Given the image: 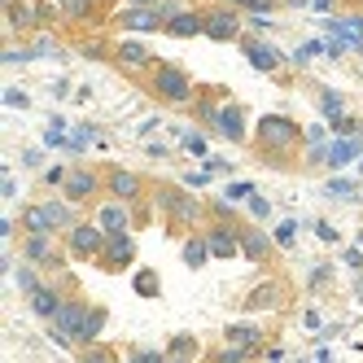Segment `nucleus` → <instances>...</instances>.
I'll return each instance as SVG.
<instances>
[{"label": "nucleus", "mask_w": 363, "mask_h": 363, "mask_svg": "<svg viewBox=\"0 0 363 363\" xmlns=\"http://www.w3.org/2000/svg\"><path fill=\"white\" fill-rule=\"evenodd\" d=\"M306 140V132L289 114H263L254 123V149L267 167H289V153Z\"/></svg>", "instance_id": "nucleus-1"}, {"label": "nucleus", "mask_w": 363, "mask_h": 363, "mask_svg": "<svg viewBox=\"0 0 363 363\" xmlns=\"http://www.w3.org/2000/svg\"><path fill=\"white\" fill-rule=\"evenodd\" d=\"M149 88L158 101H167V106H193V96H197L189 70L179 62H153L149 66Z\"/></svg>", "instance_id": "nucleus-2"}, {"label": "nucleus", "mask_w": 363, "mask_h": 363, "mask_svg": "<svg viewBox=\"0 0 363 363\" xmlns=\"http://www.w3.org/2000/svg\"><path fill=\"white\" fill-rule=\"evenodd\" d=\"M153 206L171 219V232L175 228H189V223H197L201 215H206V206L197 201V197H189L184 189H171V184H162V189H153Z\"/></svg>", "instance_id": "nucleus-3"}, {"label": "nucleus", "mask_w": 363, "mask_h": 363, "mask_svg": "<svg viewBox=\"0 0 363 363\" xmlns=\"http://www.w3.org/2000/svg\"><path fill=\"white\" fill-rule=\"evenodd\" d=\"M88 306H92V302H84V298H66V302L57 306V315L48 320V328H53V337H57L62 346H79L84 320H88Z\"/></svg>", "instance_id": "nucleus-4"}, {"label": "nucleus", "mask_w": 363, "mask_h": 363, "mask_svg": "<svg viewBox=\"0 0 363 363\" xmlns=\"http://www.w3.org/2000/svg\"><path fill=\"white\" fill-rule=\"evenodd\" d=\"M206 13V40H215V44H237L245 35L241 27V9H232V5H211V9H201Z\"/></svg>", "instance_id": "nucleus-5"}, {"label": "nucleus", "mask_w": 363, "mask_h": 363, "mask_svg": "<svg viewBox=\"0 0 363 363\" xmlns=\"http://www.w3.org/2000/svg\"><path fill=\"white\" fill-rule=\"evenodd\" d=\"M106 241H110V232L101 228V223H74V228L66 232L70 254H74V258H88V263H96V258H101Z\"/></svg>", "instance_id": "nucleus-6"}, {"label": "nucleus", "mask_w": 363, "mask_h": 363, "mask_svg": "<svg viewBox=\"0 0 363 363\" xmlns=\"http://www.w3.org/2000/svg\"><path fill=\"white\" fill-rule=\"evenodd\" d=\"M136 263V241H132V232H114V237L106 241V250H101V258H96V267L101 272H127Z\"/></svg>", "instance_id": "nucleus-7"}, {"label": "nucleus", "mask_w": 363, "mask_h": 363, "mask_svg": "<svg viewBox=\"0 0 363 363\" xmlns=\"http://www.w3.org/2000/svg\"><path fill=\"white\" fill-rule=\"evenodd\" d=\"M114 27L118 31H140V35H153L167 27V18L158 13V5H127L123 13H114Z\"/></svg>", "instance_id": "nucleus-8"}, {"label": "nucleus", "mask_w": 363, "mask_h": 363, "mask_svg": "<svg viewBox=\"0 0 363 363\" xmlns=\"http://www.w3.org/2000/svg\"><path fill=\"white\" fill-rule=\"evenodd\" d=\"M101 184H106V175H101V171H88V167H74V171H66V184H62V197H66V201H74V206H84V201H92V197L101 193Z\"/></svg>", "instance_id": "nucleus-9"}, {"label": "nucleus", "mask_w": 363, "mask_h": 363, "mask_svg": "<svg viewBox=\"0 0 363 363\" xmlns=\"http://www.w3.org/2000/svg\"><path fill=\"white\" fill-rule=\"evenodd\" d=\"M153 62H158V57L149 53L145 40H118V44H114V66H118L123 74H140V70H149Z\"/></svg>", "instance_id": "nucleus-10"}, {"label": "nucleus", "mask_w": 363, "mask_h": 363, "mask_svg": "<svg viewBox=\"0 0 363 363\" xmlns=\"http://www.w3.org/2000/svg\"><path fill=\"white\" fill-rule=\"evenodd\" d=\"M206 245H211V258H237L241 254V228L232 219H219L206 232Z\"/></svg>", "instance_id": "nucleus-11"}, {"label": "nucleus", "mask_w": 363, "mask_h": 363, "mask_svg": "<svg viewBox=\"0 0 363 363\" xmlns=\"http://www.w3.org/2000/svg\"><path fill=\"white\" fill-rule=\"evenodd\" d=\"M22 258L35 267H62V250L48 241V232H27L22 237Z\"/></svg>", "instance_id": "nucleus-12"}, {"label": "nucleus", "mask_w": 363, "mask_h": 363, "mask_svg": "<svg viewBox=\"0 0 363 363\" xmlns=\"http://www.w3.org/2000/svg\"><path fill=\"white\" fill-rule=\"evenodd\" d=\"M106 193L118 197V201H132V206H136V201L145 197V175L114 167V171H106Z\"/></svg>", "instance_id": "nucleus-13"}, {"label": "nucleus", "mask_w": 363, "mask_h": 363, "mask_svg": "<svg viewBox=\"0 0 363 363\" xmlns=\"http://www.w3.org/2000/svg\"><path fill=\"white\" fill-rule=\"evenodd\" d=\"M96 223L106 228L110 237H114V232H132V228H136V211H132V201H118V197H110V201L96 211Z\"/></svg>", "instance_id": "nucleus-14"}, {"label": "nucleus", "mask_w": 363, "mask_h": 363, "mask_svg": "<svg viewBox=\"0 0 363 363\" xmlns=\"http://www.w3.org/2000/svg\"><path fill=\"white\" fill-rule=\"evenodd\" d=\"M215 132H219L223 140H232V145H245V106H241V101H232V96L223 101Z\"/></svg>", "instance_id": "nucleus-15"}, {"label": "nucleus", "mask_w": 363, "mask_h": 363, "mask_svg": "<svg viewBox=\"0 0 363 363\" xmlns=\"http://www.w3.org/2000/svg\"><path fill=\"white\" fill-rule=\"evenodd\" d=\"M162 35H171V40H193V35H206V13H201V9H179L175 18H167Z\"/></svg>", "instance_id": "nucleus-16"}, {"label": "nucleus", "mask_w": 363, "mask_h": 363, "mask_svg": "<svg viewBox=\"0 0 363 363\" xmlns=\"http://www.w3.org/2000/svg\"><path fill=\"white\" fill-rule=\"evenodd\" d=\"M241 53L250 57L254 70H263V74H276L280 70V53L267 44V40H254V35H241Z\"/></svg>", "instance_id": "nucleus-17"}, {"label": "nucleus", "mask_w": 363, "mask_h": 363, "mask_svg": "<svg viewBox=\"0 0 363 363\" xmlns=\"http://www.w3.org/2000/svg\"><path fill=\"white\" fill-rule=\"evenodd\" d=\"M44 18H48V13L35 5V0H18V5H9V31H13V35H27V31L40 27Z\"/></svg>", "instance_id": "nucleus-18"}, {"label": "nucleus", "mask_w": 363, "mask_h": 363, "mask_svg": "<svg viewBox=\"0 0 363 363\" xmlns=\"http://www.w3.org/2000/svg\"><path fill=\"white\" fill-rule=\"evenodd\" d=\"M27 302H31V315H40V320L48 324V320L57 315V306L66 302V294H62V289H53V284H40L35 294H27Z\"/></svg>", "instance_id": "nucleus-19"}, {"label": "nucleus", "mask_w": 363, "mask_h": 363, "mask_svg": "<svg viewBox=\"0 0 363 363\" xmlns=\"http://www.w3.org/2000/svg\"><path fill=\"white\" fill-rule=\"evenodd\" d=\"M280 302H284V284H280V280H263L258 289L245 294V311H272V306H280Z\"/></svg>", "instance_id": "nucleus-20"}, {"label": "nucleus", "mask_w": 363, "mask_h": 363, "mask_svg": "<svg viewBox=\"0 0 363 363\" xmlns=\"http://www.w3.org/2000/svg\"><path fill=\"white\" fill-rule=\"evenodd\" d=\"M241 254L250 263H267L272 258V237H263L258 228H241Z\"/></svg>", "instance_id": "nucleus-21"}, {"label": "nucleus", "mask_w": 363, "mask_h": 363, "mask_svg": "<svg viewBox=\"0 0 363 363\" xmlns=\"http://www.w3.org/2000/svg\"><path fill=\"white\" fill-rule=\"evenodd\" d=\"M219 92H197L193 96V114H197V123L201 127H211V132H215V127H219Z\"/></svg>", "instance_id": "nucleus-22"}, {"label": "nucleus", "mask_w": 363, "mask_h": 363, "mask_svg": "<svg viewBox=\"0 0 363 363\" xmlns=\"http://www.w3.org/2000/svg\"><path fill=\"white\" fill-rule=\"evenodd\" d=\"M70 206L74 201H44V211H48V219H53V232H70L74 223H79V219H74V211H70Z\"/></svg>", "instance_id": "nucleus-23"}, {"label": "nucleus", "mask_w": 363, "mask_h": 363, "mask_svg": "<svg viewBox=\"0 0 363 363\" xmlns=\"http://www.w3.org/2000/svg\"><path fill=\"white\" fill-rule=\"evenodd\" d=\"M228 342L258 350V346H263V328H258V324H228Z\"/></svg>", "instance_id": "nucleus-24"}, {"label": "nucleus", "mask_w": 363, "mask_h": 363, "mask_svg": "<svg viewBox=\"0 0 363 363\" xmlns=\"http://www.w3.org/2000/svg\"><path fill=\"white\" fill-rule=\"evenodd\" d=\"M106 320H110V311H106V306H88V320H84V337H79V346H92L96 337H101V328H106Z\"/></svg>", "instance_id": "nucleus-25"}, {"label": "nucleus", "mask_w": 363, "mask_h": 363, "mask_svg": "<svg viewBox=\"0 0 363 363\" xmlns=\"http://www.w3.org/2000/svg\"><path fill=\"white\" fill-rule=\"evenodd\" d=\"M201 354V342L193 333H179V337H171V346H167V359H197Z\"/></svg>", "instance_id": "nucleus-26"}, {"label": "nucleus", "mask_w": 363, "mask_h": 363, "mask_svg": "<svg viewBox=\"0 0 363 363\" xmlns=\"http://www.w3.org/2000/svg\"><path fill=\"white\" fill-rule=\"evenodd\" d=\"M22 232H53V219H48V211H44V201L40 206H27V211H22Z\"/></svg>", "instance_id": "nucleus-27"}, {"label": "nucleus", "mask_w": 363, "mask_h": 363, "mask_svg": "<svg viewBox=\"0 0 363 363\" xmlns=\"http://www.w3.org/2000/svg\"><path fill=\"white\" fill-rule=\"evenodd\" d=\"M206 258H211V245H206V237H189V241H184V263L197 272V267H206Z\"/></svg>", "instance_id": "nucleus-28"}, {"label": "nucleus", "mask_w": 363, "mask_h": 363, "mask_svg": "<svg viewBox=\"0 0 363 363\" xmlns=\"http://www.w3.org/2000/svg\"><path fill=\"white\" fill-rule=\"evenodd\" d=\"M132 289H136L140 298H158V294H162L158 272H153V267H140V272H136V280H132Z\"/></svg>", "instance_id": "nucleus-29"}, {"label": "nucleus", "mask_w": 363, "mask_h": 363, "mask_svg": "<svg viewBox=\"0 0 363 363\" xmlns=\"http://www.w3.org/2000/svg\"><path fill=\"white\" fill-rule=\"evenodd\" d=\"M62 18H70V22H84V18H92L96 13V0H62Z\"/></svg>", "instance_id": "nucleus-30"}, {"label": "nucleus", "mask_w": 363, "mask_h": 363, "mask_svg": "<svg viewBox=\"0 0 363 363\" xmlns=\"http://www.w3.org/2000/svg\"><path fill=\"white\" fill-rule=\"evenodd\" d=\"M79 53L92 57V62H114V48H110V44H101V40H84V44H79Z\"/></svg>", "instance_id": "nucleus-31"}, {"label": "nucleus", "mask_w": 363, "mask_h": 363, "mask_svg": "<svg viewBox=\"0 0 363 363\" xmlns=\"http://www.w3.org/2000/svg\"><path fill=\"white\" fill-rule=\"evenodd\" d=\"M40 284H44V280H40V267H35V263L18 267V289H22V294H35Z\"/></svg>", "instance_id": "nucleus-32"}, {"label": "nucleus", "mask_w": 363, "mask_h": 363, "mask_svg": "<svg viewBox=\"0 0 363 363\" xmlns=\"http://www.w3.org/2000/svg\"><path fill=\"white\" fill-rule=\"evenodd\" d=\"M215 359H219V363H245V359H254V350H250V346H237V342H228V350H215Z\"/></svg>", "instance_id": "nucleus-33"}, {"label": "nucleus", "mask_w": 363, "mask_h": 363, "mask_svg": "<svg viewBox=\"0 0 363 363\" xmlns=\"http://www.w3.org/2000/svg\"><path fill=\"white\" fill-rule=\"evenodd\" d=\"M223 5L245 9V13H267V9H276V0H223Z\"/></svg>", "instance_id": "nucleus-34"}, {"label": "nucleus", "mask_w": 363, "mask_h": 363, "mask_svg": "<svg viewBox=\"0 0 363 363\" xmlns=\"http://www.w3.org/2000/svg\"><path fill=\"white\" fill-rule=\"evenodd\" d=\"M320 106H324V114L333 118V127L346 118V114H342V96H337V92H324V96H320Z\"/></svg>", "instance_id": "nucleus-35"}, {"label": "nucleus", "mask_w": 363, "mask_h": 363, "mask_svg": "<svg viewBox=\"0 0 363 363\" xmlns=\"http://www.w3.org/2000/svg\"><path fill=\"white\" fill-rule=\"evenodd\" d=\"M79 359H88V363H101V359H114V354H110L106 346H96V342H92V346H84V350H79Z\"/></svg>", "instance_id": "nucleus-36"}, {"label": "nucleus", "mask_w": 363, "mask_h": 363, "mask_svg": "<svg viewBox=\"0 0 363 363\" xmlns=\"http://www.w3.org/2000/svg\"><path fill=\"white\" fill-rule=\"evenodd\" d=\"M250 215H254V219H267V215H272V206L258 197V193H250Z\"/></svg>", "instance_id": "nucleus-37"}, {"label": "nucleus", "mask_w": 363, "mask_h": 363, "mask_svg": "<svg viewBox=\"0 0 363 363\" xmlns=\"http://www.w3.org/2000/svg\"><path fill=\"white\" fill-rule=\"evenodd\" d=\"M354 153H359V145H333L328 158H333V162H346V158H354Z\"/></svg>", "instance_id": "nucleus-38"}, {"label": "nucleus", "mask_w": 363, "mask_h": 363, "mask_svg": "<svg viewBox=\"0 0 363 363\" xmlns=\"http://www.w3.org/2000/svg\"><path fill=\"white\" fill-rule=\"evenodd\" d=\"M132 359H136V363H145V359L158 363V359H167V350H132Z\"/></svg>", "instance_id": "nucleus-39"}, {"label": "nucleus", "mask_w": 363, "mask_h": 363, "mask_svg": "<svg viewBox=\"0 0 363 363\" xmlns=\"http://www.w3.org/2000/svg\"><path fill=\"white\" fill-rule=\"evenodd\" d=\"M44 184H57V189H62V184H66V171H62V167H53V171L44 175Z\"/></svg>", "instance_id": "nucleus-40"}, {"label": "nucleus", "mask_w": 363, "mask_h": 363, "mask_svg": "<svg viewBox=\"0 0 363 363\" xmlns=\"http://www.w3.org/2000/svg\"><path fill=\"white\" fill-rule=\"evenodd\" d=\"M320 284H328V267H315V272H311V289H320Z\"/></svg>", "instance_id": "nucleus-41"}, {"label": "nucleus", "mask_w": 363, "mask_h": 363, "mask_svg": "<svg viewBox=\"0 0 363 363\" xmlns=\"http://www.w3.org/2000/svg\"><path fill=\"white\" fill-rule=\"evenodd\" d=\"M5 101H9L13 110H27V96H22V92H5Z\"/></svg>", "instance_id": "nucleus-42"}, {"label": "nucleus", "mask_w": 363, "mask_h": 363, "mask_svg": "<svg viewBox=\"0 0 363 363\" xmlns=\"http://www.w3.org/2000/svg\"><path fill=\"white\" fill-rule=\"evenodd\" d=\"M276 241H280V245H289V241H294V223H284V228L276 232Z\"/></svg>", "instance_id": "nucleus-43"}, {"label": "nucleus", "mask_w": 363, "mask_h": 363, "mask_svg": "<svg viewBox=\"0 0 363 363\" xmlns=\"http://www.w3.org/2000/svg\"><path fill=\"white\" fill-rule=\"evenodd\" d=\"M127 5H158V0H127Z\"/></svg>", "instance_id": "nucleus-44"}, {"label": "nucleus", "mask_w": 363, "mask_h": 363, "mask_svg": "<svg viewBox=\"0 0 363 363\" xmlns=\"http://www.w3.org/2000/svg\"><path fill=\"white\" fill-rule=\"evenodd\" d=\"M359 298H363V280H359Z\"/></svg>", "instance_id": "nucleus-45"}]
</instances>
